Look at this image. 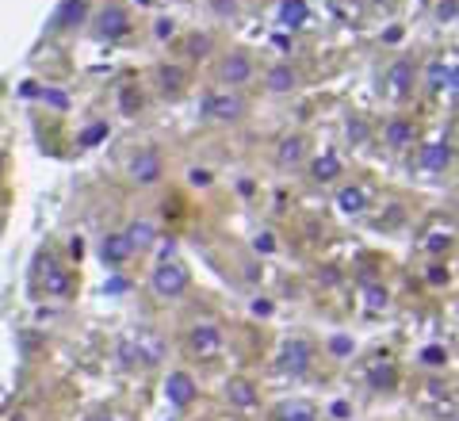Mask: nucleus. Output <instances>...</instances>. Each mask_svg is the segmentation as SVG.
I'll return each mask as SVG.
<instances>
[{
  "mask_svg": "<svg viewBox=\"0 0 459 421\" xmlns=\"http://www.w3.org/2000/svg\"><path fill=\"white\" fill-rule=\"evenodd\" d=\"M310 176H314L318 184H330V180H337L341 176V161H337V153H322V157L310 165Z\"/></svg>",
  "mask_w": 459,
  "mask_h": 421,
  "instance_id": "obj_18",
  "label": "nucleus"
},
{
  "mask_svg": "<svg viewBox=\"0 0 459 421\" xmlns=\"http://www.w3.org/2000/svg\"><path fill=\"white\" fill-rule=\"evenodd\" d=\"M348 134H352V138H364L367 131H364V123H348Z\"/></svg>",
  "mask_w": 459,
  "mask_h": 421,
  "instance_id": "obj_36",
  "label": "nucleus"
},
{
  "mask_svg": "<svg viewBox=\"0 0 459 421\" xmlns=\"http://www.w3.org/2000/svg\"><path fill=\"white\" fill-rule=\"evenodd\" d=\"M257 249H260V253H272V249H276L272 234H260V238H257Z\"/></svg>",
  "mask_w": 459,
  "mask_h": 421,
  "instance_id": "obj_34",
  "label": "nucleus"
},
{
  "mask_svg": "<svg viewBox=\"0 0 459 421\" xmlns=\"http://www.w3.org/2000/svg\"><path fill=\"white\" fill-rule=\"evenodd\" d=\"M310 360H314V349H310V341H302V337L287 341L283 352H280V368L287 376H302V371L310 368Z\"/></svg>",
  "mask_w": 459,
  "mask_h": 421,
  "instance_id": "obj_5",
  "label": "nucleus"
},
{
  "mask_svg": "<svg viewBox=\"0 0 459 421\" xmlns=\"http://www.w3.org/2000/svg\"><path fill=\"white\" fill-rule=\"evenodd\" d=\"M199 111L211 123H234V119L245 115V100L237 92H211V96H203Z\"/></svg>",
  "mask_w": 459,
  "mask_h": 421,
  "instance_id": "obj_2",
  "label": "nucleus"
},
{
  "mask_svg": "<svg viewBox=\"0 0 459 421\" xmlns=\"http://www.w3.org/2000/svg\"><path fill=\"white\" fill-rule=\"evenodd\" d=\"M104 421H111V418H104Z\"/></svg>",
  "mask_w": 459,
  "mask_h": 421,
  "instance_id": "obj_40",
  "label": "nucleus"
},
{
  "mask_svg": "<svg viewBox=\"0 0 459 421\" xmlns=\"http://www.w3.org/2000/svg\"><path fill=\"white\" fill-rule=\"evenodd\" d=\"M104 134H108V123H96V127H88L85 134H80V145H96L104 138Z\"/></svg>",
  "mask_w": 459,
  "mask_h": 421,
  "instance_id": "obj_28",
  "label": "nucleus"
},
{
  "mask_svg": "<svg viewBox=\"0 0 459 421\" xmlns=\"http://www.w3.org/2000/svg\"><path fill=\"white\" fill-rule=\"evenodd\" d=\"M130 180L134 184H157L161 180V157L153 150H142L130 161Z\"/></svg>",
  "mask_w": 459,
  "mask_h": 421,
  "instance_id": "obj_10",
  "label": "nucleus"
},
{
  "mask_svg": "<svg viewBox=\"0 0 459 421\" xmlns=\"http://www.w3.org/2000/svg\"><path fill=\"white\" fill-rule=\"evenodd\" d=\"M43 291L54 299H69L73 295V276L69 269H62L57 261H46L43 264Z\"/></svg>",
  "mask_w": 459,
  "mask_h": 421,
  "instance_id": "obj_8",
  "label": "nucleus"
},
{
  "mask_svg": "<svg viewBox=\"0 0 459 421\" xmlns=\"http://www.w3.org/2000/svg\"><path fill=\"white\" fill-rule=\"evenodd\" d=\"M337 207L344 210V215H364L367 210V192L356 188V184H352V188H341L337 192Z\"/></svg>",
  "mask_w": 459,
  "mask_h": 421,
  "instance_id": "obj_17",
  "label": "nucleus"
},
{
  "mask_svg": "<svg viewBox=\"0 0 459 421\" xmlns=\"http://www.w3.org/2000/svg\"><path fill=\"white\" fill-rule=\"evenodd\" d=\"M127 241H130L134 249H146V245L153 241V226H150V222H134V226L127 230Z\"/></svg>",
  "mask_w": 459,
  "mask_h": 421,
  "instance_id": "obj_26",
  "label": "nucleus"
},
{
  "mask_svg": "<svg viewBox=\"0 0 459 421\" xmlns=\"http://www.w3.org/2000/svg\"><path fill=\"white\" fill-rule=\"evenodd\" d=\"M157 35H161V38L172 35V23H169V20H161V23H157Z\"/></svg>",
  "mask_w": 459,
  "mask_h": 421,
  "instance_id": "obj_38",
  "label": "nucleus"
},
{
  "mask_svg": "<svg viewBox=\"0 0 459 421\" xmlns=\"http://www.w3.org/2000/svg\"><path fill=\"white\" fill-rule=\"evenodd\" d=\"M122 108H127V111H134V92H130V88L122 92Z\"/></svg>",
  "mask_w": 459,
  "mask_h": 421,
  "instance_id": "obj_37",
  "label": "nucleus"
},
{
  "mask_svg": "<svg viewBox=\"0 0 459 421\" xmlns=\"http://www.w3.org/2000/svg\"><path fill=\"white\" fill-rule=\"evenodd\" d=\"M188 349L199 356V360L215 356L218 349H223V329H218L215 322H195V326L188 329Z\"/></svg>",
  "mask_w": 459,
  "mask_h": 421,
  "instance_id": "obj_3",
  "label": "nucleus"
},
{
  "mask_svg": "<svg viewBox=\"0 0 459 421\" xmlns=\"http://www.w3.org/2000/svg\"><path fill=\"white\" fill-rule=\"evenodd\" d=\"M330 349L337 352V356H344V352H352V341H348V337H333V341H330Z\"/></svg>",
  "mask_w": 459,
  "mask_h": 421,
  "instance_id": "obj_32",
  "label": "nucleus"
},
{
  "mask_svg": "<svg viewBox=\"0 0 459 421\" xmlns=\"http://www.w3.org/2000/svg\"><path fill=\"white\" fill-rule=\"evenodd\" d=\"M302 153H306V150H302V138L295 134V138H283L280 142V153H276V157H280V165L287 169V165H299Z\"/></svg>",
  "mask_w": 459,
  "mask_h": 421,
  "instance_id": "obj_23",
  "label": "nucleus"
},
{
  "mask_svg": "<svg viewBox=\"0 0 459 421\" xmlns=\"http://www.w3.org/2000/svg\"><path fill=\"white\" fill-rule=\"evenodd\" d=\"M188 283H192L188 269H184L180 261H172V257H165V261L153 269V276H150V287H153V295H157V299H176V295H184Z\"/></svg>",
  "mask_w": 459,
  "mask_h": 421,
  "instance_id": "obj_1",
  "label": "nucleus"
},
{
  "mask_svg": "<svg viewBox=\"0 0 459 421\" xmlns=\"http://www.w3.org/2000/svg\"><path fill=\"white\" fill-rule=\"evenodd\" d=\"M417 360H421L425 368H444V364H448V349H444V345H425Z\"/></svg>",
  "mask_w": 459,
  "mask_h": 421,
  "instance_id": "obj_25",
  "label": "nucleus"
},
{
  "mask_svg": "<svg viewBox=\"0 0 459 421\" xmlns=\"http://www.w3.org/2000/svg\"><path fill=\"white\" fill-rule=\"evenodd\" d=\"M127 31H130L127 8H119V4L100 8V15H96V35H100V38H122Z\"/></svg>",
  "mask_w": 459,
  "mask_h": 421,
  "instance_id": "obj_4",
  "label": "nucleus"
},
{
  "mask_svg": "<svg viewBox=\"0 0 459 421\" xmlns=\"http://www.w3.org/2000/svg\"><path fill=\"white\" fill-rule=\"evenodd\" d=\"M165 399L172 402V406H192L195 402V379L188 376V371H169V379H165Z\"/></svg>",
  "mask_w": 459,
  "mask_h": 421,
  "instance_id": "obj_7",
  "label": "nucleus"
},
{
  "mask_svg": "<svg viewBox=\"0 0 459 421\" xmlns=\"http://www.w3.org/2000/svg\"><path fill=\"white\" fill-rule=\"evenodd\" d=\"M367 383H372L375 391H390V387H395V368H390L387 360H379L372 371H367Z\"/></svg>",
  "mask_w": 459,
  "mask_h": 421,
  "instance_id": "obj_22",
  "label": "nucleus"
},
{
  "mask_svg": "<svg viewBox=\"0 0 459 421\" xmlns=\"http://www.w3.org/2000/svg\"><path fill=\"white\" fill-rule=\"evenodd\" d=\"M429 280H432V283H448V272H444V269H432Z\"/></svg>",
  "mask_w": 459,
  "mask_h": 421,
  "instance_id": "obj_35",
  "label": "nucleus"
},
{
  "mask_svg": "<svg viewBox=\"0 0 459 421\" xmlns=\"http://www.w3.org/2000/svg\"><path fill=\"white\" fill-rule=\"evenodd\" d=\"M100 257L108 264H122V261H130L134 257V245L127 241V234H108V238L100 241Z\"/></svg>",
  "mask_w": 459,
  "mask_h": 421,
  "instance_id": "obj_12",
  "label": "nucleus"
},
{
  "mask_svg": "<svg viewBox=\"0 0 459 421\" xmlns=\"http://www.w3.org/2000/svg\"><path fill=\"white\" fill-rule=\"evenodd\" d=\"M448 245H452V238H448V234H432V238L425 241V249H429V253H444Z\"/></svg>",
  "mask_w": 459,
  "mask_h": 421,
  "instance_id": "obj_29",
  "label": "nucleus"
},
{
  "mask_svg": "<svg viewBox=\"0 0 459 421\" xmlns=\"http://www.w3.org/2000/svg\"><path fill=\"white\" fill-rule=\"evenodd\" d=\"M226 399H230V406H237V410H253L257 406V387H253L249 379H230Z\"/></svg>",
  "mask_w": 459,
  "mask_h": 421,
  "instance_id": "obj_15",
  "label": "nucleus"
},
{
  "mask_svg": "<svg viewBox=\"0 0 459 421\" xmlns=\"http://www.w3.org/2000/svg\"><path fill=\"white\" fill-rule=\"evenodd\" d=\"M414 62H406V58H398L395 66L387 69V80H383V85H387V92L395 96V100H406L409 92H414Z\"/></svg>",
  "mask_w": 459,
  "mask_h": 421,
  "instance_id": "obj_6",
  "label": "nucleus"
},
{
  "mask_svg": "<svg viewBox=\"0 0 459 421\" xmlns=\"http://www.w3.org/2000/svg\"><path fill=\"white\" fill-rule=\"evenodd\" d=\"M280 20L287 23V27H302V23L310 20V12H306L302 0H283V4H280Z\"/></svg>",
  "mask_w": 459,
  "mask_h": 421,
  "instance_id": "obj_21",
  "label": "nucleus"
},
{
  "mask_svg": "<svg viewBox=\"0 0 459 421\" xmlns=\"http://www.w3.org/2000/svg\"><path fill=\"white\" fill-rule=\"evenodd\" d=\"M448 165H452V145L448 142L421 145V169H429V173H444Z\"/></svg>",
  "mask_w": 459,
  "mask_h": 421,
  "instance_id": "obj_13",
  "label": "nucleus"
},
{
  "mask_svg": "<svg viewBox=\"0 0 459 421\" xmlns=\"http://www.w3.org/2000/svg\"><path fill=\"white\" fill-rule=\"evenodd\" d=\"M367 4H375V8H379V4H390V0H367Z\"/></svg>",
  "mask_w": 459,
  "mask_h": 421,
  "instance_id": "obj_39",
  "label": "nucleus"
},
{
  "mask_svg": "<svg viewBox=\"0 0 459 421\" xmlns=\"http://www.w3.org/2000/svg\"><path fill=\"white\" fill-rule=\"evenodd\" d=\"M295 85H299V77H295L291 66H272L268 69V88H272V92H291Z\"/></svg>",
  "mask_w": 459,
  "mask_h": 421,
  "instance_id": "obj_20",
  "label": "nucleus"
},
{
  "mask_svg": "<svg viewBox=\"0 0 459 421\" xmlns=\"http://www.w3.org/2000/svg\"><path fill=\"white\" fill-rule=\"evenodd\" d=\"M188 46H192V54L199 58V50H207V46H211V38H207V35H203V38H199V35H192V43H188Z\"/></svg>",
  "mask_w": 459,
  "mask_h": 421,
  "instance_id": "obj_33",
  "label": "nucleus"
},
{
  "mask_svg": "<svg viewBox=\"0 0 459 421\" xmlns=\"http://www.w3.org/2000/svg\"><path fill=\"white\" fill-rule=\"evenodd\" d=\"M276 421H318V410L310 402H287L276 410Z\"/></svg>",
  "mask_w": 459,
  "mask_h": 421,
  "instance_id": "obj_19",
  "label": "nucleus"
},
{
  "mask_svg": "<svg viewBox=\"0 0 459 421\" xmlns=\"http://www.w3.org/2000/svg\"><path fill=\"white\" fill-rule=\"evenodd\" d=\"M157 77H161V88H165V92H180V88H184V69H176V66H161Z\"/></svg>",
  "mask_w": 459,
  "mask_h": 421,
  "instance_id": "obj_24",
  "label": "nucleus"
},
{
  "mask_svg": "<svg viewBox=\"0 0 459 421\" xmlns=\"http://www.w3.org/2000/svg\"><path fill=\"white\" fill-rule=\"evenodd\" d=\"M188 180H192L195 188H207V184H211V173H207V169H192V173H188Z\"/></svg>",
  "mask_w": 459,
  "mask_h": 421,
  "instance_id": "obj_30",
  "label": "nucleus"
},
{
  "mask_svg": "<svg viewBox=\"0 0 459 421\" xmlns=\"http://www.w3.org/2000/svg\"><path fill=\"white\" fill-rule=\"evenodd\" d=\"M367 303L379 311V306H387V291H379V287H367Z\"/></svg>",
  "mask_w": 459,
  "mask_h": 421,
  "instance_id": "obj_31",
  "label": "nucleus"
},
{
  "mask_svg": "<svg viewBox=\"0 0 459 421\" xmlns=\"http://www.w3.org/2000/svg\"><path fill=\"white\" fill-rule=\"evenodd\" d=\"M218 77H223V85L230 88H237V85H245V80L253 77V62H249V54H230V58H223V66H218Z\"/></svg>",
  "mask_w": 459,
  "mask_h": 421,
  "instance_id": "obj_9",
  "label": "nucleus"
},
{
  "mask_svg": "<svg viewBox=\"0 0 459 421\" xmlns=\"http://www.w3.org/2000/svg\"><path fill=\"white\" fill-rule=\"evenodd\" d=\"M88 20V0H62V8L54 12V27L57 31H73Z\"/></svg>",
  "mask_w": 459,
  "mask_h": 421,
  "instance_id": "obj_11",
  "label": "nucleus"
},
{
  "mask_svg": "<svg viewBox=\"0 0 459 421\" xmlns=\"http://www.w3.org/2000/svg\"><path fill=\"white\" fill-rule=\"evenodd\" d=\"M456 8H459V0H440L437 4V20L440 23H456Z\"/></svg>",
  "mask_w": 459,
  "mask_h": 421,
  "instance_id": "obj_27",
  "label": "nucleus"
},
{
  "mask_svg": "<svg viewBox=\"0 0 459 421\" xmlns=\"http://www.w3.org/2000/svg\"><path fill=\"white\" fill-rule=\"evenodd\" d=\"M456 80H459V69H456V62H432L429 66V88L432 92H456Z\"/></svg>",
  "mask_w": 459,
  "mask_h": 421,
  "instance_id": "obj_14",
  "label": "nucleus"
},
{
  "mask_svg": "<svg viewBox=\"0 0 459 421\" xmlns=\"http://www.w3.org/2000/svg\"><path fill=\"white\" fill-rule=\"evenodd\" d=\"M383 142H387L390 150H406V145H414V123H409V119H390V123L383 127Z\"/></svg>",
  "mask_w": 459,
  "mask_h": 421,
  "instance_id": "obj_16",
  "label": "nucleus"
}]
</instances>
